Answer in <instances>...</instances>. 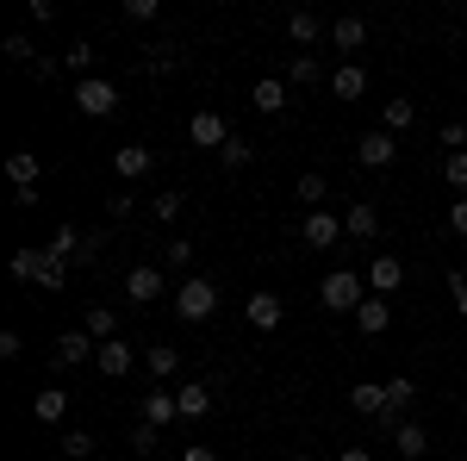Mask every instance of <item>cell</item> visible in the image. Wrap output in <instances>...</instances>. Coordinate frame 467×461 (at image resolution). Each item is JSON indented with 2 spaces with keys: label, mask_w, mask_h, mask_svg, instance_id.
Returning a JSON list of instances; mask_svg holds the SVG:
<instances>
[{
  "label": "cell",
  "mask_w": 467,
  "mask_h": 461,
  "mask_svg": "<svg viewBox=\"0 0 467 461\" xmlns=\"http://www.w3.org/2000/svg\"><path fill=\"white\" fill-rule=\"evenodd\" d=\"M218 312V287L206 281V275H187V281L175 287V319L181 324H206Z\"/></svg>",
  "instance_id": "cell-1"
},
{
  "label": "cell",
  "mask_w": 467,
  "mask_h": 461,
  "mask_svg": "<svg viewBox=\"0 0 467 461\" xmlns=\"http://www.w3.org/2000/svg\"><path fill=\"white\" fill-rule=\"evenodd\" d=\"M318 299L330 306V312H361V299H368V275H356V268H330L318 287Z\"/></svg>",
  "instance_id": "cell-2"
},
{
  "label": "cell",
  "mask_w": 467,
  "mask_h": 461,
  "mask_svg": "<svg viewBox=\"0 0 467 461\" xmlns=\"http://www.w3.org/2000/svg\"><path fill=\"white\" fill-rule=\"evenodd\" d=\"M100 249H107V231H88V237H81L75 225H57V237H50V256L69 262V268H88Z\"/></svg>",
  "instance_id": "cell-3"
},
{
  "label": "cell",
  "mask_w": 467,
  "mask_h": 461,
  "mask_svg": "<svg viewBox=\"0 0 467 461\" xmlns=\"http://www.w3.org/2000/svg\"><path fill=\"white\" fill-rule=\"evenodd\" d=\"M75 112H81V119H112V112H119V88H112L107 75L75 81Z\"/></svg>",
  "instance_id": "cell-4"
},
{
  "label": "cell",
  "mask_w": 467,
  "mask_h": 461,
  "mask_svg": "<svg viewBox=\"0 0 467 461\" xmlns=\"http://www.w3.org/2000/svg\"><path fill=\"white\" fill-rule=\"evenodd\" d=\"M368 287H374V293H380V299H393L399 287H405V262H399L393 249H380V256H374V262H368Z\"/></svg>",
  "instance_id": "cell-5"
},
{
  "label": "cell",
  "mask_w": 467,
  "mask_h": 461,
  "mask_svg": "<svg viewBox=\"0 0 467 461\" xmlns=\"http://www.w3.org/2000/svg\"><path fill=\"white\" fill-rule=\"evenodd\" d=\"M356 162L361 169H393L399 162V138L393 131H368V138L356 143Z\"/></svg>",
  "instance_id": "cell-6"
},
{
  "label": "cell",
  "mask_w": 467,
  "mask_h": 461,
  "mask_svg": "<svg viewBox=\"0 0 467 461\" xmlns=\"http://www.w3.org/2000/svg\"><path fill=\"white\" fill-rule=\"evenodd\" d=\"M187 143H193V150H224L231 131H224V119L206 107V112H193V119H187Z\"/></svg>",
  "instance_id": "cell-7"
},
{
  "label": "cell",
  "mask_w": 467,
  "mask_h": 461,
  "mask_svg": "<svg viewBox=\"0 0 467 461\" xmlns=\"http://www.w3.org/2000/svg\"><path fill=\"white\" fill-rule=\"evenodd\" d=\"M299 237H306L312 249H330L337 237H349V231H343V218H337V213H324V206H318V213H306V225H299Z\"/></svg>",
  "instance_id": "cell-8"
},
{
  "label": "cell",
  "mask_w": 467,
  "mask_h": 461,
  "mask_svg": "<svg viewBox=\"0 0 467 461\" xmlns=\"http://www.w3.org/2000/svg\"><path fill=\"white\" fill-rule=\"evenodd\" d=\"M343 231H349L356 244H374V237H380V206H374V200H356V206L343 213Z\"/></svg>",
  "instance_id": "cell-9"
},
{
  "label": "cell",
  "mask_w": 467,
  "mask_h": 461,
  "mask_svg": "<svg viewBox=\"0 0 467 461\" xmlns=\"http://www.w3.org/2000/svg\"><path fill=\"white\" fill-rule=\"evenodd\" d=\"M57 368H81V361H88V355H100V343H94V337H88V330H63V337H57Z\"/></svg>",
  "instance_id": "cell-10"
},
{
  "label": "cell",
  "mask_w": 467,
  "mask_h": 461,
  "mask_svg": "<svg viewBox=\"0 0 467 461\" xmlns=\"http://www.w3.org/2000/svg\"><path fill=\"white\" fill-rule=\"evenodd\" d=\"M150 162H156V156H150L144 143H119V150H112V175L119 181H144Z\"/></svg>",
  "instance_id": "cell-11"
},
{
  "label": "cell",
  "mask_w": 467,
  "mask_h": 461,
  "mask_svg": "<svg viewBox=\"0 0 467 461\" xmlns=\"http://www.w3.org/2000/svg\"><path fill=\"white\" fill-rule=\"evenodd\" d=\"M244 312H250V324H255V330H275V324L287 319V299L262 287V293H250V306H244Z\"/></svg>",
  "instance_id": "cell-12"
},
{
  "label": "cell",
  "mask_w": 467,
  "mask_h": 461,
  "mask_svg": "<svg viewBox=\"0 0 467 461\" xmlns=\"http://www.w3.org/2000/svg\"><path fill=\"white\" fill-rule=\"evenodd\" d=\"M175 418H181V399H175L169 387H162V381H156V387L144 393V424L162 430V424H175Z\"/></svg>",
  "instance_id": "cell-13"
},
{
  "label": "cell",
  "mask_w": 467,
  "mask_h": 461,
  "mask_svg": "<svg viewBox=\"0 0 467 461\" xmlns=\"http://www.w3.org/2000/svg\"><path fill=\"white\" fill-rule=\"evenodd\" d=\"M125 293H131L138 306H150V299H162V268H156V262H138V268L125 275Z\"/></svg>",
  "instance_id": "cell-14"
},
{
  "label": "cell",
  "mask_w": 467,
  "mask_h": 461,
  "mask_svg": "<svg viewBox=\"0 0 467 461\" xmlns=\"http://www.w3.org/2000/svg\"><path fill=\"white\" fill-rule=\"evenodd\" d=\"M349 405H356L361 418L387 424V387H380V381H361V387H349Z\"/></svg>",
  "instance_id": "cell-15"
},
{
  "label": "cell",
  "mask_w": 467,
  "mask_h": 461,
  "mask_svg": "<svg viewBox=\"0 0 467 461\" xmlns=\"http://www.w3.org/2000/svg\"><path fill=\"white\" fill-rule=\"evenodd\" d=\"M6 175H13V194L37 187V181H44V162H37V150H13V156H6Z\"/></svg>",
  "instance_id": "cell-16"
},
{
  "label": "cell",
  "mask_w": 467,
  "mask_h": 461,
  "mask_svg": "<svg viewBox=\"0 0 467 461\" xmlns=\"http://www.w3.org/2000/svg\"><path fill=\"white\" fill-rule=\"evenodd\" d=\"M94 361H100V374H107V381H119V374H131L138 350H131L125 337H112V343H100V355H94Z\"/></svg>",
  "instance_id": "cell-17"
},
{
  "label": "cell",
  "mask_w": 467,
  "mask_h": 461,
  "mask_svg": "<svg viewBox=\"0 0 467 461\" xmlns=\"http://www.w3.org/2000/svg\"><path fill=\"white\" fill-rule=\"evenodd\" d=\"M387 324H393V299H380V293H374V299H361V312H356L361 337H380Z\"/></svg>",
  "instance_id": "cell-18"
},
{
  "label": "cell",
  "mask_w": 467,
  "mask_h": 461,
  "mask_svg": "<svg viewBox=\"0 0 467 461\" xmlns=\"http://www.w3.org/2000/svg\"><path fill=\"white\" fill-rule=\"evenodd\" d=\"M393 449L405 461H424V456H431V430H424V424H393Z\"/></svg>",
  "instance_id": "cell-19"
},
{
  "label": "cell",
  "mask_w": 467,
  "mask_h": 461,
  "mask_svg": "<svg viewBox=\"0 0 467 461\" xmlns=\"http://www.w3.org/2000/svg\"><path fill=\"white\" fill-rule=\"evenodd\" d=\"M250 107L268 112V119H275V112H287V81H275V75H268V81H255V88H250Z\"/></svg>",
  "instance_id": "cell-20"
},
{
  "label": "cell",
  "mask_w": 467,
  "mask_h": 461,
  "mask_svg": "<svg viewBox=\"0 0 467 461\" xmlns=\"http://www.w3.org/2000/svg\"><path fill=\"white\" fill-rule=\"evenodd\" d=\"M330 94H337V100H361V94H368V75H361L356 63H337V69H330Z\"/></svg>",
  "instance_id": "cell-21"
},
{
  "label": "cell",
  "mask_w": 467,
  "mask_h": 461,
  "mask_svg": "<svg viewBox=\"0 0 467 461\" xmlns=\"http://www.w3.org/2000/svg\"><path fill=\"white\" fill-rule=\"evenodd\" d=\"M32 412H37V424H63V418H69V393H63V387H44L32 399Z\"/></svg>",
  "instance_id": "cell-22"
},
{
  "label": "cell",
  "mask_w": 467,
  "mask_h": 461,
  "mask_svg": "<svg viewBox=\"0 0 467 461\" xmlns=\"http://www.w3.org/2000/svg\"><path fill=\"white\" fill-rule=\"evenodd\" d=\"M287 37H293V44H318V37H324V19L312 13V6H293V13H287Z\"/></svg>",
  "instance_id": "cell-23"
},
{
  "label": "cell",
  "mask_w": 467,
  "mask_h": 461,
  "mask_svg": "<svg viewBox=\"0 0 467 461\" xmlns=\"http://www.w3.org/2000/svg\"><path fill=\"white\" fill-rule=\"evenodd\" d=\"M175 399H181V424H193V418H206V412H213V387H200V381H187Z\"/></svg>",
  "instance_id": "cell-24"
},
{
  "label": "cell",
  "mask_w": 467,
  "mask_h": 461,
  "mask_svg": "<svg viewBox=\"0 0 467 461\" xmlns=\"http://www.w3.org/2000/svg\"><path fill=\"white\" fill-rule=\"evenodd\" d=\"M330 44H337V50H361V44H368V19H356V13H343V19L330 26Z\"/></svg>",
  "instance_id": "cell-25"
},
{
  "label": "cell",
  "mask_w": 467,
  "mask_h": 461,
  "mask_svg": "<svg viewBox=\"0 0 467 461\" xmlns=\"http://www.w3.org/2000/svg\"><path fill=\"white\" fill-rule=\"evenodd\" d=\"M81 330H88L94 343H112V337H119V312H112V306H88V324H81Z\"/></svg>",
  "instance_id": "cell-26"
},
{
  "label": "cell",
  "mask_w": 467,
  "mask_h": 461,
  "mask_svg": "<svg viewBox=\"0 0 467 461\" xmlns=\"http://www.w3.org/2000/svg\"><path fill=\"white\" fill-rule=\"evenodd\" d=\"M94 57H100V50H94V44L81 37V44H69V50H63V69H69V75H81V81H88V75H94Z\"/></svg>",
  "instance_id": "cell-27"
},
{
  "label": "cell",
  "mask_w": 467,
  "mask_h": 461,
  "mask_svg": "<svg viewBox=\"0 0 467 461\" xmlns=\"http://www.w3.org/2000/svg\"><path fill=\"white\" fill-rule=\"evenodd\" d=\"M144 361H150V374H156V381H169V374L181 368V350H169V343H150Z\"/></svg>",
  "instance_id": "cell-28"
},
{
  "label": "cell",
  "mask_w": 467,
  "mask_h": 461,
  "mask_svg": "<svg viewBox=\"0 0 467 461\" xmlns=\"http://www.w3.org/2000/svg\"><path fill=\"white\" fill-rule=\"evenodd\" d=\"M411 399H418V387H411L405 374H393V381H387V424H393V418L405 412V405H411Z\"/></svg>",
  "instance_id": "cell-29"
},
{
  "label": "cell",
  "mask_w": 467,
  "mask_h": 461,
  "mask_svg": "<svg viewBox=\"0 0 467 461\" xmlns=\"http://www.w3.org/2000/svg\"><path fill=\"white\" fill-rule=\"evenodd\" d=\"M44 275V249H13V281H37Z\"/></svg>",
  "instance_id": "cell-30"
},
{
  "label": "cell",
  "mask_w": 467,
  "mask_h": 461,
  "mask_svg": "<svg viewBox=\"0 0 467 461\" xmlns=\"http://www.w3.org/2000/svg\"><path fill=\"white\" fill-rule=\"evenodd\" d=\"M37 287H44V293H63V287H69V262H57V256L44 249V275H37Z\"/></svg>",
  "instance_id": "cell-31"
},
{
  "label": "cell",
  "mask_w": 467,
  "mask_h": 461,
  "mask_svg": "<svg viewBox=\"0 0 467 461\" xmlns=\"http://www.w3.org/2000/svg\"><path fill=\"white\" fill-rule=\"evenodd\" d=\"M250 156H255V150H250L244 138H237V131H231V143H224V150H218V162H224L231 175H237V169H250Z\"/></svg>",
  "instance_id": "cell-32"
},
{
  "label": "cell",
  "mask_w": 467,
  "mask_h": 461,
  "mask_svg": "<svg viewBox=\"0 0 467 461\" xmlns=\"http://www.w3.org/2000/svg\"><path fill=\"white\" fill-rule=\"evenodd\" d=\"M0 50H6V63H19V69H32V63H37V50H32V37H26V32H13Z\"/></svg>",
  "instance_id": "cell-33"
},
{
  "label": "cell",
  "mask_w": 467,
  "mask_h": 461,
  "mask_svg": "<svg viewBox=\"0 0 467 461\" xmlns=\"http://www.w3.org/2000/svg\"><path fill=\"white\" fill-rule=\"evenodd\" d=\"M57 449H63L69 461H88V456H94V436H88V430H63V443H57Z\"/></svg>",
  "instance_id": "cell-34"
},
{
  "label": "cell",
  "mask_w": 467,
  "mask_h": 461,
  "mask_svg": "<svg viewBox=\"0 0 467 461\" xmlns=\"http://www.w3.org/2000/svg\"><path fill=\"white\" fill-rule=\"evenodd\" d=\"M411 119H418V107H411V100H387V125H380V131H393V138H399Z\"/></svg>",
  "instance_id": "cell-35"
},
{
  "label": "cell",
  "mask_w": 467,
  "mask_h": 461,
  "mask_svg": "<svg viewBox=\"0 0 467 461\" xmlns=\"http://www.w3.org/2000/svg\"><path fill=\"white\" fill-rule=\"evenodd\" d=\"M442 181H449L455 194H467V150H455V156H442Z\"/></svg>",
  "instance_id": "cell-36"
},
{
  "label": "cell",
  "mask_w": 467,
  "mask_h": 461,
  "mask_svg": "<svg viewBox=\"0 0 467 461\" xmlns=\"http://www.w3.org/2000/svg\"><path fill=\"white\" fill-rule=\"evenodd\" d=\"M318 75H324V63L312 57V50H299V57H293V81H299V88H312Z\"/></svg>",
  "instance_id": "cell-37"
},
{
  "label": "cell",
  "mask_w": 467,
  "mask_h": 461,
  "mask_svg": "<svg viewBox=\"0 0 467 461\" xmlns=\"http://www.w3.org/2000/svg\"><path fill=\"white\" fill-rule=\"evenodd\" d=\"M181 200H187L181 187H162V194H156V218H162V225H175V218H181Z\"/></svg>",
  "instance_id": "cell-38"
},
{
  "label": "cell",
  "mask_w": 467,
  "mask_h": 461,
  "mask_svg": "<svg viewBox=\"0 0 467 461\" xmlns=\"http://www.w3.org/2000/svg\"><path fill=\"white\" fill-rule=\"evenodd\" d=\"M293 194H299V200H306V206L318 213V200L330 194V187H324V175H299V187H293Z\"/></svg>",
  "instance_id": "cell-39"
},
{
  "label": "cell",
  "mask_w": 467,
  "mask_h": 461,
  "mask_svg": "<svg viewBox=\"0 0 467 461\" xmlns=\"http://www.w3.org/2000/svg\"><path fill=\"white\" fill-rule=\"evenodd\" d=\"M162 262H169V268H187V262H193V244H187V237L162 244Z\"/></svg>",
  "instance_id": "cell-40"
},
{
  "label": "cell",
  "mask_w": 467,
  "mask_h": 461,
  "mask_svg": "<svg viewBox=\"0 0 467 461\" xmlns=\"http://www.w3.org/2000/svg\"><path fill=\"white\" fill-rule=\"evenodd\" d=\"M131 449H138V456H150V449H156V424H144V418H138V424H131Z\"/></svg>",
  "instance_id": "cell-41"
},
{
  "label": "cell",
  "mask_w": 467,
  "mask_h": 461,
  "mask_svg": "<svg viewBox=\"0 0 467 461\" xmlns=\"http://www.w3.org/2000/svg\"><path fill=\"white\" fill-rule=\"evenodd\" d=\"M119 13H125V19H131V26H144V19H156V0H125V6H119Z\"/></svg>",
  "instance_id": "cell-42"
},
{
  "label": "cell",
  "mask_w": 467,
  "mask_h": 461,
  "mask_svg": "<svg viewBox=\"0 0 467 461\" xmlns=\"http://www.w3.org/2000/svg\"><path fill=\"white\" fill-rule=\"evenodd\" d=\"M26 19H32V26H50V19H57V0H26Z\"/></svg>",
  "instance_id": "cell-43"
},
{
  "label": "cell",
  "mask_w": 467,
  "mask_h": 461,
  "mask_svg": "<svg viewBox=\"0 0 467 461\" xmlns=\"http://www.w3.org/2000/svg\"><path fill=\"white\" fill-rule=\"evenodd\" d=\"M26 343H19V330H0V361H19Z\"/></svg>",
  "instance_id": "cell-44"
},
{
  "label": "cell",
  "mask_w": 467,
  "mask_h": 461,
  "mask_svg": "<svg viewBox=\"0 0 467 461\" xmlns=\"http://www.w3.org/2000/svg\"><path fill=\"white\" fill-rule=\"evenodd\" d=\"M442 143H449V156L467 143V125H462V119H449V125H442Z\"/></svg>",
  "instance_id": "cell-45"
},
{
  "label": "cell",
  "mask_w": 467,
  "mask_h": 461,
  "mask_svg": "<svg viewBox=\"0 0 467 461\" xmlns=\"http://www.w3.org/2000/svg\"><path fill=\"white\" fill-rule=\"evenodd\" d=\"M449 299H455V312L467 319V275H449Z\"/></svg>",
  "instance_id": "cell-46"
},
{
  "label": "cell",
  "mask_w": 467,
  "mask_h": 461,
  "mask_svg": "<svg viewBox=\"0 0 467 461\" xmlns=\"http://www.w3.org/2000/svg\"><path fill=\"white\" fill-rule=\"evenodd\" d=\"M449 231H455V237H467V200H455V206H449Z\"/></svg>",
  "instance_id": "cell-47"
},
{
  "label": "cell",
  "mask_w": 467,
  "mask_h": 461,
  "mask_svg": "<svg viewBox=\"0 0 467 461\" xmlns=\"http://www.w3.org/2000/svg\"><path fill=\"white\" fill-rule=\"evenodd\" d=\"M57 69H63V57H37V63H32V75H37V81H50Z\"/></svg>",
  "instance_id": "cell-48"
},
{
  "label": "cell",
  "mask_w": 467,
  "mask_h": 461,
  "mask_svg": "<svg viewBox=\"0 0 467 461\" xmlns=\"http://www.w3.org/2000/svg\"><path fill=\"white\" fill-rule=\"evenodd\" d=\"M181 461H218V449H213V443H187V456H181Z\"/></svg>",
  "instance_id": "cell-49"
},
{
  "label": "cell",
  "mask_w": 467,
  "mask_h": 461,
  "mask_svg": "<svg viewBox=\"0 0 467 461\" xmlns=\"http://www.w3.org/2000/svg\"><path fill=\"white\" fill-rule=\"evenodd\" d=\"M337 461H374L368 449H337Z\"/></svg>",
  "instance_id": "cell-50"
},
{
  "label": "cell",
  "mask_w": 467,
  "mask_h": 461,
  "mask_svg": "<svg viewBox=\"0 0 467 461\" xmlns=\"http://www.w3.org/2000/svg\"><path fill=\"white\" fill-rule=\"evenodd\" d=\"M293 461H312V456H293Z\"/></svg>",
  "instance_id": "cell-51"
}]
</instances>
